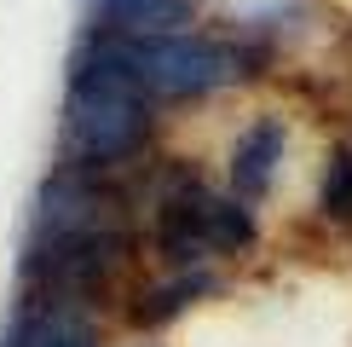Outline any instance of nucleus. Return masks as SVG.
Instances as JSON below:
<instances>
[{
    "instance_id": "nucleus-3",
    "label": "nucleus",
    "mask_w": 352,
    "mask_h": 347,
    "mask_svg": "<svg viewBox=\"0 0 352 347\" xmlns=\"http://www.w3.org/2000/svg\"><path fill=\"white\" fill-rule=\"evenodd\" d=\"M122 70L144 87V98H208L226 93V87L248 81L260 70V47H248L237 35H197V29H179V35H151V41H122L104 35Z\"/></svg>"
},
{
    "instance_id": "nucleus-4",
    "label": "nucleus",
    "mask_w": 352,
    "mask_h": 347,
    "mask_svg": "<svg viewBox=\"0 0 352 347\" xmlns=\"http://www.w3.org/2000/svg\"><path fill=\"white\" fill-rule=\"evenodd\" d=\"M254 243V214L248 202L214 191L197 174H168L162 197H156V226H151V249L179 266H208L214 255H243Z\"/></svg>"
},
{
    "instance_id": "nucleus-6",
    "label": "nucleus",
    "mask_w": 352,
    "mask_h": 347,
    "mask_svg": "<svg viewBox=\"0 0 352 347\" xmlns=\"http://www.w3.org/2000/svg\"><path fill=\"white\" fill-rule=\"evenodd\" d=\"M283 151H289V122H283V116H254V122L237 134V145H231V162H226L231 197H237V202H260V197L277 185Z\"/></svg>"
},
{
    "instance_id": "nucleus-1",
    "label": "nucleus",
    "mask_w": 352,
    "mask_h": 347,
    "mask_svg": "<svg viewBox=\"0 0 352 347\" xmlns=\"http://www.w3.org/2000/svg\"><path fill=\"white\" fill-rule=\"evenodd\" d=\"M127 260H133L127 197L110 185V174L58 162L41 180L35 209H29V238H23V260H18L23 289L93 307L122 278Z\"/></svg>"
},
{
    "instance_id": "nucleus-2",
    "label": "nucleus",
    "mask_w": 352,
    "mask_h": 347,
    "mask_svg": "<svg viewBox=\"0 0 352 347\" xmlns=\"http://www.w3.org/2000/svg\"><path fill=\"white\" fill-rule=\"evenodd\" d=\"M151 98L144 87L122 70V58L104 35L76 41L69 58V93H64V116H58V156L69 168H98L116 174L127 168L151 139Z\"/></svg>"
},
{
    "instance_id": "nucleus-8",
    "label": "nucleus",
    "mask_w": 352,
    "mask_h": 347,
    "mask_svg": "<svg viewBox=\"0 0 352 347\" xmlns=\"http://www.w3.org/2000/svg\"><path fill=\"white\" fill-rule=\"evenodd\" d=\"M214 289H219V278L208 266H179V272H168L162 284L139 289V295L127 301V324L133 330H156V324H168V318L190 313L202 295H214Z\"/></svg>"
},
{
    "instance_id": "nucleus-5",
    "label": "nucleus",
    "mask_w": 352,
    "mask_h": 347,
    "mask_svg": "<svg viewBox=\"0 0 352 347\" xmlns=\"http://www.w3.org/2000/svg\"><path fill=\"white\" fill-rule=\"evenodd\" d=\"M0 347H98L93 307L81 301H58V295H29L18 301V313L0 330Z\"/></svg>"
},
{
    "instance_id": "nucleus-9",
    "label": "nucleus",
    "mask_w": 352,
    "mask_h": 347,
    "mask_svg": "<svg viewBox=\"0 0 352 347\" xmlns=\"http://www.w3.org/2000/svg\"><path fill=\"white\" fill-rule=\"evenodd\" d=\"M324 220L352 226V145H335L324 168Z\"/></svg>"
},
{
    "instance_id": "nucleus-7",
    "label": "nucleus",
    "mask_w": 352,
    "mask_h": 347,
    "mask_svg": "<svg viewBox=\"0 0 352 347\" xmlns=\"http://www.w3.org/2000/svg\"><path fill=\"white\" fill-rule=\"evenodd\" d=\"M81 29L122 41L179 35V29H190V0H81Z\"/></svg>"
}]
</instances>
